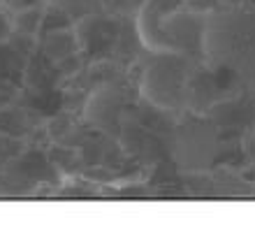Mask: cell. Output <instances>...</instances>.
I'll list each match as a JSON object with an SVG mask.
<instances>
[{
  "label": "cell",
  "instance_id": "7c38bea8",
  "mask_svg": "<svg viewBox=\"0 0 255 225\" xmlns=\"http://www.w3.org/2000/svg\"><path fill=\"white\" fill-rule=\"evenodd\" d=\"M14 37V28H12V14L7 12L5 7L0 5V44H5Z\"/></svg>",
  "mask_w": 255,
  "mask_h": 225
},
{
  "label": "cell",
  "instance_id": "6da1fadb",
  "mask_svg": "<svg viewBox=\"0 0 255 225\" xmlns=\"http://www.w3.org/2000/svg\"><path fill=\"white\" fill-rule=\"evenodd\" d=\"M209 14L190 0H144L134 16V33L141 49L204 60Z\"/></svg>",
  "mask_w": 255,
  "mask_h": 225
},
{
  "label": "cell",
  "instance_id": "ba28073f",
  "mask_svg": "<svg viewBox=\"0 0 255 225\" xmlns=\"http://www.w3.org/2000/svg\"><path fill=\"white\" fill-rule=\"evenodd\" d=\"M33 130H35V123L28 109L16 107V105L0 107V133L28 137V133H33Z\"/></svg>",
  "mask_w": 255,
  "mask_h": 225
},
{
  "label": "cell",
  "instance_id": "8fae6325",
  "mask_svg": "<svg viewBox=\"0 0 255 225\" xmlns=\"http://www.w3.org/2000/svg\"><path fill=\"white\" fill-rule=\"evenodd\" d=\"M144 5V0H105V12L114 14L119 19H134L139 7Z\"/></svg>",
  "mask_w": 255,
  "mask_h": 225
},
{
  "label": "cell",
  "instance_id": "7a4b0ae2",
  "mask_svg": "<svg viewBox=\"0 0 255 225\" xmlns=\"http://www.w3.org/2000/svg\"><path fill=\"white\" fill-rule=\"evenodd\" d=\"M204 63L235 70L244 84L255 79V12L218 7L209 14Z\"/></svg>",
  "mask_w": 255,
  "mask_h": 225
},
{
  "label": "cell",
  "instance_id": "5b68a950",
  "mask_svg": "<svg viewBox=\"0 0 255 225\" xmlns=\"http://www.w3.org/2000/svg\"><path fill=\"white\" fill-rule=\"evenodd\" d=\"M121 112H123V98L109 84H102L88 98L86 116H88V121H93L95 126L102 128V130H109V128L116 130L119 128V119H121Z\"/></svg>",
  "mask_w": 255,
  "mask_h": 225
},
{
  "label": "cell",
  "instance_id": "4fadbf2b",
  "mask_svg": "<svg viewBox=\"0 0 255 225\" xmlns=\"http://www.w3.org/2000/svg\"><path fill=\"white\" fill-rule=\"evenodd\" d=\"M0 5L12 14L19 12V9H28V7H42L47 5V0H0Z\"/></svg>",
  "mask_w": 255,
  "mask_h": 225
},
{
  "label": "cell",
  "instance_id": "52a82bcc",
  "mask_svg": "<svg viewBox=\"0 0 255 225\" xmlns=\"http://www.w3.org/2000/svg\"><path fill=\"white\" fill-rule=\"evenodd\" d=\"M44 14H47V5L42 7H28V9H19L12 12V28L16 37H26V40H40L42 23H44Z\"/></svg>",
  "mask_w": 255,
  "mask_h": 225
},
{
  "label": "cell",
  "instance_id": "30bf717a",
  "mask_svg": "<svg viewBox=\"0 0 255 225\" xmlns=\"http://www.w3.org/2000/svg\"><path fill=\"white\" fill-rule=\"evenodd\" d=\"M30 149L28 137H19V135L0 133V174L7 172L23 153Z\"/></svg>",
  "mask_w": 255,
  "mask_h": 225
},
{
  "label": "cell",
  "instance_id": "8992f818",
  "mask_svg": "<svg viewBox=\"0 0 255 225\" xmlns=\"http://www.w3.org/2000/svg\"><path fill=\"white\" fill-rule=\"evenodd\" d=\"M37 51H40L42 58L49 60L51 65H58V63H63V60H67V58H74V56H84L74 26L56 28V30H49V33L40 35Z\"/></svg>",
  "mask_w": 255,
  "mask_h": 225
},
{
  "label": "cell",
  "instance_id": "5bb4252c",
  "mask_svg": "<svg viewBox=\"0 0 255 225\" xmlns=\"http://www.w3.org/2000/svg\"><path fill=\"white\" fill-rule=\"evenodd\" d=\"M249 0H216L218 7H228V9H235V7H244Z\"/></svg>",
  "mask_w": 255,
  "mask_h": 225
},
{
  "label": "cell",
  "instance_id": "277c9868",
  "mask_svg": "<svg viewBox=\"0 0 255 225\" xmlns=\"http://www.w3.org/2000/svg\"><path fill=\"white\" fill-rule=\"evenodd\" d=\"M123 21L126 19L102 12L74 23V30H77L81 53H84L86 63L116 58V51H119V46L123 42Z\"/></svg>",
  "mask_w": 255,
  "mask_h": 225
},
{
  "label": "cell",
  "instance_id": "9c48e42d",
  "mask_svg": "<svg viewBox=\"0 0 255 225\" xmlns=\"http://www.w3.org/2000/svg\"><path fill=\"white\" fill-rule=\"evenodd\" d=\"M47 7L61 12L72 23H77L86 16L105 12V0H47Z\"/></svg>",
  "mask_w": 255,
  "mask_h": 225
},
{
  "label": "cell",
  "instance_id": "3957f363",
  "mask_svg": "<svg viewBox=\"0 0 255 225\" xmlns=\"http://www.w3.org/2000/svg\"><path fill=\"white\" fill-rule=\"evenodd\" d=\"M202 60L183 53L148 51L139 58V93L160 112L181 114L188 105V88L195 70Z\"/></svg>",
  "mask_w": 255,
  "mask_h": 225
}]
</instances>
